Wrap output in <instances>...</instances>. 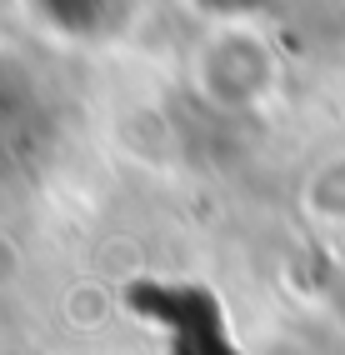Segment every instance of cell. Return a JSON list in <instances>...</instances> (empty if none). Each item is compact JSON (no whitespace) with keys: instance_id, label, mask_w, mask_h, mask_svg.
Instances as JSON below:
<instances>
[{"instance_id":"1","label":"cell","mask_w":345,"mask_h":355,"mask_svg":"<svg viewBox=\"0 0 345 355\" xmlns=\"http://www.w3.org/2000/svg\"><path fill=\"white\" fill-rule=\"evenodd\" d=\"M195 90L215 110H250L275 90V51L250 26H215L195 55Z\"/></svg>"},{"instance_id":"2","label":"cell","mask_w":345,"mask_h":355,"mask_svg":"<svg viewBox=\"0 0 345 355\" xmlns=\"http://www.w3.org/2000/svg\"><path fill=\"white\" fill-rule=\"evenodd\" d=\"M40 15V26H51L65 40H105L130 20V0H26Z\"/></svg>"},{"instance_id":"3","label":"cell","mask_w":345,"mask_h":355,"mask_svg":"<svg viewBox=\"0 0 345 355\" xmlns=\"http://www.w3.org/2000/svg\"><path fill=\"white\" fill-rule=\"evenodd\" d=\"M306 205H310V216L330 220V225H345V155L326 160V165L310 175V185H306Z\"/></svg>"},{"instance_id":"4","label":"cell","mask_w":345,"mask_h":355,"mask_svg":"<svg viewBox=\"0 0 345 355\" xmlns=\"http://www.w3.org/2000/svg\"><path fill=\"white\" fill-rule=\"evenodd\" d=\"M200 15H211L215 26H250V20H260L265 10H275L281 0H191Z\"/></svg>"}]
</instances>
